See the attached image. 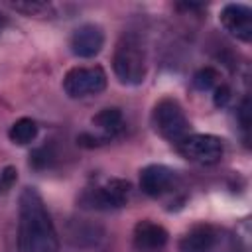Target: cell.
Segmentation results:
<instances>
[{"instance_id": "1", "label": "cell", "mask_w": 252, "mask_h": 252, "mask_svg": "<svg viewBox=\"0 0 252 252\" xmlns=\"http://www.w3.org/2000/svg\"><path fill=\"white\" fill-rule=\"evenodd\" d=\"M18 250L20 252H59V236L41 195L26 187L18 207Z\"/></svg>"}, {"instance_id": "2", "label": "cell", "mask_w": 252, "mask_h": 252, "mask_svg": "<svg viewBox=\"0 0 252 252\" xmlns=\"http://www.w3.org/2000/svg\"><path fill=\"white\" fill-rule=\"evenodd\" d=\"M112 69L122 85H142L148 73V57L142 39L136 33H122L112 55Z\"/></svg>"}, {"instance_id": "3", "label": "cell", "mask_w": 252, "mask_h": 252, "mask_svg": "<svg viewBox=\"0 0 252 252\" xmlns=\"http://www.w3.org/2000/svg\"><path fill=\"white\" fill-rule=\"evenodd\" d=\"M152 124L163 140L173 144H179L183 138L191 134V122L183 106L171 96H163L156 102L152 110Z\"/></svg>"}, {"instance_id": "4", "label": "cell", "mask_w": 252, "mask_h": 252, "mask_svg": "<svg viewBox=\"0 0 252 252\" xmlns=\"http://www.w3.org/2000/svg\"><path fill=\"white\" fill-rule=\"evenodd\" d=\"M130 193H132L130 181L120 177H106L83 191L81 205L94 211H114L128 203Z\"/></svg>"}, {"instance_id": "5", "label": "cell", "mask_w": 252, "mask_h": 252, "mask_svg": "<svg viewBox=\"0 0 252 252\" xmlns=\"http://www.w3.org/2000/svg\"><path fill=\"white\" fill-rule=\"evenodd\" d=\"M106 71L100 65H77L71 67L63 77V91L71 98H83L91 94H98L106 89Z\"/></svg>"}, {"instance_id": "6", "label": "cell", "mask_w": 252, "mask_h": 252, "mask_svg": "<svg viewBox=\"0 0 252 252\" xmlns=\"http://www.w3.org/2000/svg\"><path fill=\"white\" fill-rule=\"evenodd\" d=\"M177 152L199 165H213L219 163L224 154V144L219 136L213 134H189L177 144Z\"/></svg>"}, {"instance_id": "7", "label": "cell", "mask_w": 252, "mask_h": 252, "mask_svg": "<svg viewBox=\"0 0 252 252\" xmlns=\"http://www.w3.org/2000/svg\"><path fill=\"white\" fill-rule=\"evenodd\" d=\"M177 183V173L161 163H150L140 169V189L150 197H161Z\"/></svg>"}, {"instance_id": "8", "label": "cell", "mask_w": 252, "mask_h": 252, "mask_svg": "<svg viewBox=\"0 0 252 252\" xmlns=\"http://www.w3.org/2000/svg\"><path fill=\"white\" fill-rule=\"evenodd\" d=\"M220 26L236 39L248 43L252 39V10L246 4H226L220 10Z\"/></svg>"}, {"instance_id": "9", "label": "cell", "mask_w": 252, "mask_h": 252, "mask_svg": "<svg viewBox=\"0 0 252 252\" xmlns=\"http://www.w3.org/2000/svg\"><path fill=\"white\" fill-rule=\"evenodd\" d=\"M102 45H104V32L96 24H83L69 37L71 53L81 59H91L98 55Z\"/></svg>"}, {"instance_id": "10", "label": "cell", "mask_w": 252, "mask_h": 252, "mask_svg": "<svg viewBox=\"0 0 252 252\" xmlns=\"http://www.w3.org/2000/svg\"><path fill=\"white\" fill-rule=\"evenodd\" d=\"M169 240V232L150 220V219H144V220H138L134 224V230H132V244L138 252H161L165 248Z\"/></svg>"}, {"instance_id": "11", "label": "cell", "mask_w": 252, "mask_h": 252, "mask_svg": "<svg viewBox=\"0 0 252 252\" xmlns=\"http://www.w3.org/2000/svg\"><path fill=\"white\" fill-rule=\"evenodd\" d=\"M217 240H219V230L213 224L201 222L191 226L179 238L177 250L179 252H211L217 246Z\"/></svg>"}, {"instance_id": "12", "label": "cell", "mask_w": 252, "mask_h": 252, "mask_svg": "<svg viewBox=\"0 0 252 252\" xmlns=\"http://www.w3.org/2000/svg\"><path fill=\"white\" fill-rule=\"evenodd\" d=\"M91 124L98 130V138L102 140V144L114 140L116 136L122 134L124 130V116H122V110L116 108V106H106V108H100L93 118H91Z\"/></svg>"}, {"instance_id": "13", "label": "cell", "mask_w": 252, "mask_h": 252, "mask_svg": "<svg viewBox=\"0 0 252 252\" xmlns=\"http://www.w3.org/2000/svg\"><path fill=\"white\" fill-rule=\"evenodd\" d=\"M8 6L28 18H53L55 16V8L51 2L24 0V2H8Z\"/></svg>"}, {"instance_id": "14", "label": "cell", "mask_w": 252, "mask_h": 252, "mask_svg": "<svg viewBox=\"0 0 252 252\" xmlns=\"http://www.w3.org/2000/svg\"><path fill=\"white\" fill-rule=\"evenodd\" d=\"M35 136H37V124H35V120L28 118V116L18 118L8 130V138L14 144H20V146H26V144L33 142Z\"/></svg>"}, {"instance_id": "15", "label": "cell", "mask_w": 252, "mask_h": 252, "mask_svg": "<svg viewBox=\"0 0 252 252\" xmlns=\"http://www.w3.org/2000/svg\"><path fill=\"white\" fill-rule=\"evenodd\" d=\"M219 85V71L215 67H203L193 75V87L197 91H211Z\"/></svg>"}, {"instance_id": "16", "label": "cell", "mask_w": 252, "mask_h": 252, "mask_svg": "<svg viewBox=\"0 0 252 252\" xmlns=\"http://www.w3.org/2000/svg\"><path fill=\"white\" fill-rule=\"evenodd\" d=\"M236 118H238V124L242 128V132H244V138H246L248 130H250V98L248 96L242 98V102H240V106L236 110Z\"/></svg>"}, {"instance_id": "17", "label": "cell", "mask_w": 252, "mask_h": 252, "mask_svg": "<svg viewBox=\"0 0 252 252\" xmlns=\"http://www.w3.org/2000/svg\"><path fill=\"white\" fill-rule=\"evenodd\" d=\"M16 179H18L16 167H14V165H6V167L0 171V193H6L8 189H12L14 183H16Z\"/></svg>"}, {"instance_id": "18", "label": "cell", "mask_w": 252, "mask_h": 252, "mask_svg": "<svg viewBox=\"0 0 252 252\" xmlns=\"http://www.w3.org/2000/svg\"><path fill=\"white\" fill-rule=\"evenodd\" d=\"M213 93H215V94H213V102H215L217 108H224V106L230 102V96H232V94H230L228 85H222V83H220V85H217V87L213 89Z\"/></svg>"}, {"instance_id": "19", "label": "cell", "mask_w": 252, "mask_h": 252, "mask_svg": "<svg viewBox=\"0 0 252 252\" xmlns=\"http://www.w3.org/2000/svg\"><path fill=\"white\" fill-rule=\"evenodd\" d=\"M2 26H4V20H2V16H0V33H2Z\"/></svg>"}]
</instances>
